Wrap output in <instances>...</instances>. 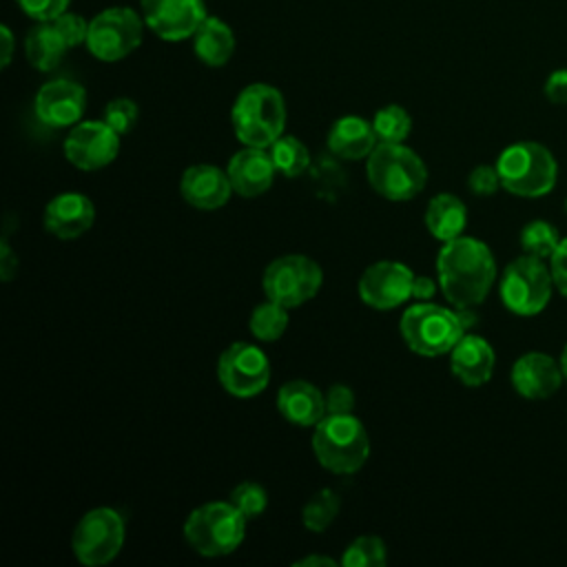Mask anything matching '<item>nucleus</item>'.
<instances>
[{"mask_svg": "<svg viewBox=\"0 0 567 567\" xmlns=\"http://www.w3.org/2000/svg\"><path fill=\"white\" fill-rule=\"evenodd\" d=\"M246 516L230 501H210L195 507L184 520V538L202 556L233 554L246 536Z\"/></svg>", "mask_w": 567, "mask_h": 567, "instance_id": "39448f33", "label": "nucleus"}, {"mask_svg": "<svg viewBox=\"0 0 567 567\" xmlns=\"http://www.w3.org/2000/svg\"><path fill=\"white\" fill-rule=\"evenodd\" d=\"M414 272L401 261H377L368 266L359 279V297L377 310H392L412 299Z\"/></svg>", "mask_w": 567, "mask_h": 567, "instance_id": "4468645a", "label": "nucleus"}, {"mask_svg": "<svg viewBox=\"0 0 567 567\" xmlns=\"http://www.w3.org/2000/svg\"><path fill=\"white\" fill-rule=\"evenodd\" d=\"M179 193L190 206L199 210H215L221 208L235 190L226 171L210 164H195L184 171Z\"/></svg>", "mask_w": 567, "mask_h": 567, "instance_id": "aec40b11", "label": "nucleus"}, {"mask_svg": "<svg viewBox=\"0 0 567 567\" xmlns=\"http://www.w3.org/2000/svg\"><path fill=\"white\" fill-rule=\"evenodd\" d=\"M228 501L250 520V518H257L259 514H264V509L268 505V492L255 481H244L230 492Z\"/></svg>", "mask_w": 567, "mask_h": 567, "instance_id": "473e14b6", "label": "nucleus"}, {"mask_svg": "<svg viewBox=\"0 0 567 567\" xmlns=\"http://www.w3.org/2000/svg\"><path fill=\"white\" fill-rule=\"evenodd\" d=\"M545 97L551 104H567V69H556L545 80Z\"/></svg>", "mask_w": 567, "mask_h": 567, "instance_id": "ea45409f", "label": "nucleus"}, {"mask_svg": "<svg viewBox=\"0 0 567 567\" xmlns=\"http://www.w3.org/2000/svg\"><path fill=\"white\" fill-rule=\"evenodd\" d=\"M388 560L385 545L379 536L354 538L341 556L343 567H383Z\"/></svg>", "mask_w": 567, "mask_h": 567, "instance_id": "2f4dec72", "label": "nucleus"}, {"mask_svg": "<svg viewBox=\"0 0 567 567\" xmlns=\"http://www.w3.org/2000/svg\"><path fill=\"white\" fill-rule=\"evenodd\" d=\"M120 153V135L104 122H78L64 140L66 159L80 171L109 166Z\"/></svg>", "mask_w": 567, "mask_h": 567, "instance_id": "ddd939ff", "label": "nucleus"}, {"mask_svg": "<svg viewBox=\"0 0 567 567\" xmlns=\"http://www.w3.org/2000/svg\"><path fill=\"white\" fill-rule=\"evenodd\" d=\"M496 365L494 348L478 334L465 332L450 352L452 374L467 388H478L492 379Z\"/></svg>", "mask_w": 567, "mask_h": 567, "instance_id": "412c9836", "label": "nucleus"}, {"mask_svg": "<svg viewBox=\"0 0 567 567\" xmlns=\"http://www.w3.org/2000/svg\"><path fill=\"white\" fill-rule=\"evenodd\" d=\"M565 210H567V199H565Z\"/></svg>", "mask_w": 567, "mask_h": 567, "instance_id": "de8ad7c7", "label": "nucleus"}, {"mask_svg": "<svg viewBox=\"0 0 567 567\" xmlns=\"http://www.w3.org/2000/svg\"><path fill=\"white\" fill-rule=\"evenodd\" d=\"M467 188L474 195H478V197L494 195L498 188H503L498 168L496 166H487V164H481V166L472 168L470 175H467Z\"/></svg>", "mask_w": 567, "mask_h": 567, "instance_id": "c9c22d12", "label": "nucleus"}, {"mask_svg": "<svg viewBox=\"0 0 567 567\" xmlns=\"http://www.w3.org/2000/svg\"><path fill=\"white\" fill-rule=\"evenodd\" d=\"M230 122L237 140L244 146L268 148L286 126V102L284 95L264 82L248 84L237 95Z\"/></svg>", "mask_w": 567, "mask_h": 567, "instance_id": "7ed1b4c3", "label": "nucleus"}, {"mask_svg": "<svg viewBox=\"0 0 567 567\" xmlns=\"http://www.w3.org/2000/svg\"><path fill=\"white\" fill-rule=\"evenodd\" d=\"M268 151H270V157H272L277 171L284 173L286 177L301 175L310 164L308 146L301 140H297L295 135H279L268 146Z\"/></svg>", "mask_w": 567, "mask_h": 567, "instance_id": "cd10ccee", "label": "nucleus"}, {"mask_svg": "<svg viewBox=\"0 0 567 567\" xmlns=\"http://www.w3.org/2000/svg\"><path fill=\"white\" fill-rule=\"evenodd\" d=\"M560 370H563V379L567 381V343H565V348H563V352H560Z\"/></svg>", "mask_w": 567, "mask_h": 567, "instance_id": "49530a36", "label": "nucleus"}, {"mask_svg": "<svg viewBox=\"0 0 567 567\" xmlns=\"http://www.w3.org/2000/svg\"><path fill=\"white\" fill-rule=\"evenodd\" d=\"M312 452L332 474H354L370 456V439L354 414H326L312 432Z\"/></svg>", "mask_w": 567, "mask_h": 567, "instance_id": "20e7f679", "label": "nucleus"}, {"mask_svg": "<svg viewBox=\"0 0 567 567\" xmlns=\"http://www.w3.org/2000/svg\"><path fill=\"white\" fill-rule=\"evenodd\" d=\"M33 106L42 124L64 128L80 122L86 106V91L73 80L58 78L40 86Z\"/></svg>", "mask_w": 567, "mask_h": 567, "instance_id": "dca6fc26", "label": "nucleus"}, {"mask_svg": "<svg viewBox=\"0 0 567 567\" xmlns=\"http://www.w3.org/2000/svg\"><path fill=\"white\" fill-rule=\"evenodd\" d=\"M554 279L545 259L520 255L505 266L498 284L503 306L520 317H534L543 312L551 299Z\"/></svg>", "mask_w": 567, "mask_h": 567, "instance_id": "6e6552de", "label": "nucleus"}, {"mask_svg": "<svg viewBox=\"0 0 567 567\" xmlns=\"http://www.w3.org/2000/svg\"><path fill=\"white\" fill-rule=\"evenodd\" d=\"M425 226L441 241L461 237L467 226V208L456 195L439 193L425 208Z\"/></svg>", "mask_w": 567, "mask_h": 567, "instance_id": "393cba45", "label": "nucleus"}, {"mask_svg": "<svg viewBox=\"0 0 567 567\" xmlns=\"http://www.w3.org/2000/svg\"><path fill=\"white\" fill-rule=\"evenodd\" d=\"M0 33H2V66H7L11 62V53H13V35L7 24L0 27Z\"/></svg>", "mask_w": 567, "mask_h": 567, "instance_id": "c03bdc74", "label": "nucleus"}, {"mask_svg": "<svg viewBox=\"0 0 567 567\" xmlns=\"http://www.w3.org/2000/svg\"><path fill=\"white\" fill-rule=\"evenodd\" d=\"M436 277L443 297L454 306H481L496 279V261L489 246L476 237L443 241L436 255Z\"/></svg>", "mask_w": 567, "mask_h": 567, "instance_id": "f257e3e1", "label": "nucleus"}, {"mask_svg": "<svg viewBox=\"0 0 567 567\" xmlns=\"http://www.w3.org/2000/svg\"><path fill=\"white\" fill-rule=\"evenodd\" d=\"M549 270H551V279H554V288L567 297V237L560 239L558 248L554 250V255L549 257Z\"/></svg>", "mask_w": 567, "mask_h": 567, "instance_id": "58836bf2", "label": "nucleus"}, {"mask_svg": "<svg viewBox=\"0 0 567 567\" xmlns=\"http://www.w3.org/2000/svg\"><path fill=\"white\" fill-rule=\"evenodd\" d=\"M18 272V257L13 255L7 237H2L0 244V279L11 281V277Z\"/></svg>", "mask_w": 567, "mask_h": 567, "instance_id": "a19ab883", "label": "nucleus"}, {"mask_svg": "<svg viewBox=\"0 0 567 567\" xmlns=\"http://www.w3.org/2000/svg\"><path fill=\"white\" fill-rule=\"evenodd\" d=\"M55 24V29L60 31V35L64 38L66 47L73 49L78 44H84L86 42V33H89V22L78 16V13H71V11H64L62 16H58L55 20H51Z\"/></svg>", "mask_w": 567, "mask_h": 567, "instance_id": "f704fd0d", "label": "nucleus"}, {"mask_svg": "<svg viewBox=\"0 0 567 567\" xmlns=\"http://www.w3.org/2000/svg\"><path fill=\"white\" fill-rule=\"evenodd\" d=\"M20 9L35 22H51L69 11L71 0H16Z\"/></svg>", "mask_w": 567, "mask_h": 567, "instance_id": "e433bc0d", "label": "nucleus"}, {"mask_svg": "<svg viewBox=\"0 0 567 567\" xmlns=\"http://www.w3.org/2000/svg\"><path fill=\"white\" fill-rule=\"evenodd\" d=\"M217 379L228 394L250 399L266 390L270 381V361L261 348L235 341L219 354Z\"/></svg>", "mask_w": 567, "mask_h": 567, "instance_id": "f8f14e48", "label": "nucleus"}, {"mask_svg": "<svg viewBox=\"0 0 567 567\" xmlns=\"http://www.w3.org/2000/svg\"><path fill=\"white\" fill-rule=\"evenodd\" d=\"M501 184L516 197H543L558 177V164L551 151L538 142L523 140L509 144L496 159Z\"/></svg>", "mask_w": 567, "mask_h": 567, "instance_id": "423d86ee", "label": "nucleus"}, {"mask_svg": "<svg viewBox=\"0 0 567 567\" xmlns=\"http://www.w3.org/2000/svg\"><path fill=\"white\" fill-rule=\"evenodd\" d=\"M518 241H520V248L525 255H532L538 259H549L554 255V250L558 248L560 237H558L556 226H551L545 219H534L523 226Z\"/></svg>", "mask_w": 567, "mask_h": 567, "instance_id": "c756f323", "label": "nucleus"}, {"mask_svg": "<svg viewBox=\"0 0 567 567\" xmlns=\"http://www.w3.org/2000/svg\"><path fill=\"white\" fill-rule=\"evenodd\" d=\"M436 292V286L430 277L423 275H414V284H412V299L416 301H430Z\"/></svg>", "mask_w": 567, "mask_h": 567, "instance_id": "79ce46f5", "label": "nucleus"}, {"mask_svg": "<svg viewBox=\"0 0 567 567\" xmlns=\"http://www.w3.org/2000/svg\"><path fill=\"white\" fill-rule=\"evenodd\" d=\"M377 142L372 122L359 115L339 117L328 133V148L341 159H363L372 153Z\"/></svg>", "mask_w": 567, "mask_h": 567, "instance_id": "5701e85b", "label": "nucleus"}, {"mask_svg": "<svg viewBox=\"0 0 567 567\" xmlns=\"http://www.w3.org/2000/svg\"><path fill=\"white\" fill-rule=\"evenodd\" d=\"M323 284L321 266L306 255H284L272 259L261 277V288L270 301L297 308L310 301Z\"/></svg>", "mask_w": 567, "mask_h": 567, "instance_id": "9d476101", "label": "nucleus"}, {"mask_svg": "<svg viewBox=\"0 0 567 567\" xmlns=\"http://www.w3.org/2000/svg\"><path fill=\"white\" fill-rule=\"evenodd\" d=\"M66 49L69 47L53 22H38V27H33L24 40L27 60L38 71L55 69L64 58Z\"/></svg>", "mask_w": 567, "mask_h": 567, "instance_id": "a878e982", "label": "nucleus"}, {"mask_svg": "<svg viewBox=\"0 0 567 567\" xmlns=\"http://www.w3.org/2000/svg\"><path fill=\"white\" fill-rule=\"evenodd\" d=\"M372 126L379 142H403L410 135L412 117L403 106L388 104L374 113Z\"/></svg>", "mask_w": 567, "mask_h": 567, "instance_id": "7c9ffc66", "label": "nucleus"}, {"mask_svg": "<svg viewBox=\"0 0 567 567\" xmlns=\"http://www.w3.org/2000/svg\"><path fill=\"white\" fill-rule=\"evenodd\" d=\"M226 173H228V179L237 195L259 197L272 186L277 166H275L268 148L244 146L241 151H237L230 157Z\"/></svg>", "mask_w": 567, "mask_h": 567, "instance_id": "a211bd4d", "label": "nucleus"}, {"mask_svg": "<svg viewBox=\"0 0 567 567\" xmlns=\"http://www.w3.org/2000/svg\"><path fill=\"white\" fill-rule=\"evenodd\" d=\"M326 414H354V392L343 385H330L326 392Z\"/></svg>", "mask_w": 567, "mask_h": 567, "instance_id": "4c0bfd02", "label": "nucleus"}, {"mask_svg": "<svg viewBox=\"0 0 567 567\" xmlns=\"http://www.w3.org/2000/svg\"><path fill=\"white\" fill-rule=\"evenodd\" d=\"M193 51L204 64L224 66L233 58L235 33L224 20L206 16L193 35Z\"/></svg>", "mask_w": 567, "mask_h": 567, "instance_id": "b1692460", "label": "nucleus"}, {"mask_svg": "<svg viewBox=\"0 0 567 567\" xmlns=\"http://www.w3.org/2000/svg\"><path fill=\"white\" fill-rule=\"evenodd\" d=\"M137 104L131 97H115L104 106L102 120L117 133V135H126L135 122H137Z\"/></svg>", "mask_w": 567, "mask_h": 567, "instance_id": "72a5a7b5", "label": "nucleus"}, {"mask_svg": "<svg viewBox=\"0 0 567 567\" xmlns=\"http://www.w3.org/2000/svg\"><path fill=\"white\" fill-rule=\"evenodd\" d=\"M277 410L292 425L315 427L326 416V394L310 381L292 379L279 388Z\"/></svg>", "mask_w": 567, "mask_h": 567, "instance_id": "4be33fe9", "label": "nucleus"}, {"mask_svg": "<svg viewBox=\"0 0 567 567\" xmlns=\"http://www.w3.org/2000/svg\"><path fill=\"white\" fill-rule=\"evenodd\" d=\"M144 24L162 40L193 38L206 20L204 0H140Z\"/></svg>", "mask_w": 567, "mask_h": 567, "instance_id": "2eb2a0df", "label": "nucleus"}, {"mask_svg": "<svg viewBox=\"0 0 567 567\" xmlns=\"http://www.w3.org/2000/svg\"><path fill=\"white\" fill-rule=\"evenodd\" d=\"M248 328L259 341H277L288 328V308L268 299L252 310Z\"/></svg>", "mask_w": 567, "mask_h": 567, "instance_id": "c85d7f7f", "label": "nucleus"}, {"mask_svg": "<svg viewBox=\"0 0 567 567\" xmlns=\"http://www.w3.org/2000/svg\"><path fill=\"white\" fill-rule=\"evenodd\" d=\"M454 310H456V317H458L465 332H470V328H474L478 323V315H476L474 306H461V308H454Z\"/></svg>", "mask_w": 567, "mask_h": 567, "instance_id": "37998d69", "label": "nucleus"}, {"mask_svg": "<svg viewBox=\"0 0 567 567\" xmlns=\"http://www.w3.org/2000/svg\"><path fill=\"white\" fill-rule=\"evenodd\" d=\"M405 346L419 357L450 354L458 339L465 334L456 310L430 301L410 306L399 323Z\"/></svg>", "mask_w": 567, "mask_h": 567, "instance_id": "0eeeda50", "label": "nucleus"}, {"mask_svg": "<svg viewBox=\"0 0 567 567\" xmlns=\"http://www.w3.org/2000/svg\"><path fill=\"white\" fill-rule=\"evenodd\" d=\"M144 18L131 7H109L89 22L86 49L102 62H117L142 44Z\"/></svg>", "mask_w": 567, "mask_h": 567, "instance_id": "9b49d317", "label": "nucleus"}, {"mask_svg": "<svg viewBox=\"0 0 567 567\" xmlns=\"http://www.w3.org/2000/svg\"><path fill=\"white\" fill-rule=\"evenodd\" d=\"M95 206L82 193H60L44 208V228L58 239H75L91 230Z\"/></svg>", "mask_w": 567, "mask_h": 567, "instance_id": "6ab92c4d", "label": "nucleus"}, {"mask_svg": "<svg viewBox=\"0 0 567 567\" xmlns=\"http://www.w3.org/2000/svg\"><path fill=\"white\" fill-rule=\"evenodd\" d=\"M341 507L339 494L332 492L330 487H323L315 492L301 507V523L308 532L321 534L330 527V523L337 518Z\"/></svg>", "mask_w": 567, "mask_h": 567, "instance_id": "bb28decb", "label": "nucleus"}, {"mask_svg": "<svg viewBox=\"0 0 567 567\" xmlns=\"http://www.w3.org/2000/svg\"><path fill=\"white\" fill-rule=\"evenodd\" d=\"M365 175L383 199L405 202L425 188L427 166L401 142H377L365 159Z\"/></svg>", "mask_w": 567, "mask_h": 567, "instance_id": "f03ea898", "label": "nucleus"}, {"mask_svg": "<svg viewBox=\"0 0 567 567\" xmlns=\"http://www.w3.org/2000/svg\"><path fill=\"white\" fill-rule=\"evenodd\" d=\"M319 567V565H328V567H334L337 565V560H332V558H328V556H317V554H310V556H303V558H299L297 563H295V567Z\"/></svg>", "mask_w": 567, "mask_h": 567, "instance_id": "a18cd8bd", "label": "nucleus"}, {"mask_svg": "<svg viewBox=\"0 0 567 567\" xmlns=\"http://www.w3.org/2000/svg\"><path fill=\"white\" fill-rule=\"evenodd\" d=\"M509 379L516 394L532 401H540L554 396L560 390L563 370L551 354L532 350L514 361Z\"/></svg>", "mask_w": 567, "mask_h": 567, "instance_id": "f3484780", "label": "nucleus"}, {"mask_svg": "<svg viewBox=\"0 0 567 567\" xmlns=\"http://www.w3.org/2000/svg\"><path fill=\"white\" fill-rule=\"evenodd\" d=\"M124 538L122 514L113 507H93L78 520L71 534V549L82 565L100 567L120 554Z\"/></svg>", "mask_w": 567, "mask_h": 567, "instance_id": "1a4fd4ad", "label": "nucleus"}]
</instances>
